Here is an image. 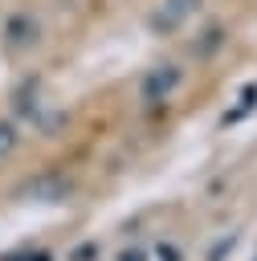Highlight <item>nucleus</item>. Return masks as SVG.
Masks as SVG:
<instances>
[{
    "label": "nucleus",
    "instance_id": "7ed1b4c3",
    "mask_svg": "<svg viewBox=\"0 0 257 261\" xmlns=\"http://www.w3.org/2000/svg\"><path fill=\"white\" fill-rule=\"evenodd\" d=\"M175 82H179V69H175V65H167V73H163V69H155V73H147V82H143V98H147V102H155V98H159V94H167Z\"/></svg>",
    "mask_w": 257,
    "mask_h": 261
},
{
    "label": "nucleus",
    "instance_id": "f257e3e1",
    "mask_svg": "<svg viewBox=\"0 0 257 261\" xmlns=\"http://www.w3.org/2000/svg\"><path fill=\"white\" fill-rule=\"evenodd\" d=\"M37 41H41V24H37L29 12H12V16L4 20V45H8V49L20 53V49H33Z\"/></svg>",
    "mask_w": 257,
    "mask_h": 261
},
{
    "label": "nucleus",
    "instance_id": "39448f33",
    "mask_svg": "<svg viewBox=\"0 0 257 261\" xmlns=\"http://www.w3.org/2000/svg\"><path fill=\"white\" fill-rule=\"evenodd\" d=\"M16 147V126L12 122H0V155H8Z\"/></svg>",
    "mask_w": 257,
    "mask_h": 261
},
{
    "label": "nucleus",
    "instance_id": "423d86ee",
    "mask_svg": "<svg viewBox=\"0 0 257 261\" xmlns=\"http://www.w3.org/2000/svg\"><path fill=\"white\" fill-rule=\"evenodd\" d=\"M122 261H143V253H126V257H122Z\"/></svg>",
    "mask_w": 257,
    "mask_h": 261
},
{
    "label": "nucleus",
    "instance_id": "20e7f679",
    "mask_svg": "<svg viewBox=\"0 0 257 261\" xmlns=\"http://www.w3.org/2000/svg\"><path fill=\"white\" fill-rule=\"evenodd\" d=\"M192 8H200V0H163V8L155 12V24H163V29H175Z\"/></svg>",
    "mask_w": 257,
    "mask_h": 261
},
{
    "label": "nucleus",
    "instance_id": "f03ea898",
    "mask_svg": "<svg viewBox=\"0 0 257 261\" xmlns=\"http://www.w3.org/2000/svg\"><path fill=\"white\" fill-rule=\"evenodd\" d=\"M20 196H29V200H37V204H61V200L69 196V184H65L61 175H37V179H29V184L20 188Z\"/></svg>",
    "mask_w": 257,
    "mask_h": 261
}]
</instances>
